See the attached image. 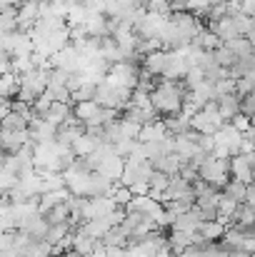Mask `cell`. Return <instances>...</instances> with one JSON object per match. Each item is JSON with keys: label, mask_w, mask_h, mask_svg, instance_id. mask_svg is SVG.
<instances>
[{"label": "cell", "mask_w": 255, "mask_h": 257, "mask_svg": "<svg viewBox=\"0 0 255 257\" xmlns=\"http://www.w3.org/2000/svg\"><path fill=\"white\" fill-rule=\"evenodd\" d=\"M198 175H200L208 185L223 190V187L228 185V180H230V160H223V158H215V155L208 153V158H205L203 165L198 168Z\"/></svg>", "instance_id": "3957f363"}, {"label": "cell", "mask_w": 255, "mask_h": 257, "mask_svg": "<svg viewBox=\"0 0 255 257\" xmlns=\"http://www.w3.org/2000/svg\"><path fill=\"white\" fill-rule=\"evenodd\" d=\"M198 232L203 235L205 242H218V240L225 235V225L218 222V220H203L200 227H198Z\"/></svg>", "instance_id": "44dd1931"}, {"label": "cell", "mask_w": 255, "mask_h": 257, "mask_svg": "<svg viewBox=\"0 0 255 257\" xmlns=\"http://www.w3.org/2000/svg\"><path fill=\"white\" fill-rule=\"evenodd\" d=\"M18 73H5V75H0V100H10V97H15L18 95Z\"/></svg>", "instance_id": "484cf974"}, {"label": "cell", "mask_w": 255, "mask_h": 257, "mask_svg": "<svg viewBox=\"0 0 255 257\" xmlns=\"http://www.w3.org/2000/svg\"><path fill=\"white\" fill-rule=\"evenodd\" d=\"M100 143H103L100 138H95L93 133H88V130H85L83 135H80L70 148H73V155H75V158H88V155H93V153L98 150V145H100Z\"/></svg>", "instance_id": "2e32d148"}, {"label": "cell", "mask_w": 255, "mask_h": 257, "mask_svg": "<svg viewBox=\"0 0 255 257\" xmlns=\"http://www.w3.org/2000/svg\"><path fill=\"white\" fill-rule=\"evenodd\" d=\"M168 58H170V50H165V48L153 50V53H145L143 55V70L150 73L153 78H163V73L168 68Z\"/></svg>", "instance_id": "8fae6325"}, {"label": "cell", "mask_w": 255, "mask_h": 257, "mask_svg": "<svg viewBox=\"0 0 255 257\" xmlns=\"http://www.w3.org/2000/svg\"><path fill=\"white\" fill-rule=\"evenodd\" d=\"M245 202L255 207V180L253 182H248V197H245Z\"/></svg>", "instance_id": "74e56055"}, {"label": "cell", "mask_w": 255, "mask_h": 257, "mask_svg": "<svg viewBox=\"0 0 255 257\" xmlns=\"http://www.w3.org/2000/svg\"><path fill=\"white\" fill-rule=\"evenodd\" d=\"M238 58H250V55H255V43L253 40H248L245 35H240V38H233V40H228L225 43Z\"/></svg>", "instance_id": "d4e9b609"}, {"label": "cell", "mask_w": 255, "mask_h": 257, "mask_svg": "<svg viewBox=\"0 0 255 257\" xmlns=\"http://www.w3.org/2000/svg\"><path fill=\"white\" fill-rule=\"evenodd\" d=\"M70 232V222H58V225H50L48 227V232H45V242H50V245H58L65 235Z\"/></svg>", "instance_id": "4dcf8cb0"}, {"label": "cell", "mask_w": 255, "mask_h": 257, "mask_svg": "<svg viewBox=\"0 0 255 257\" xmlns=\"http://www.w3.org/2000/svg\"><path fill=\"white\" fill-rule=\"evenodd\" d=\"M93 97H95V85H90V83H83L80 87H75V90H73V100H75V102L93 100Z\"/></svg>", "instance_id": "836d02e7"}, {"label": "cell", "mask_w": 255, "mask_h": 257, "mask_svg": "<svg viewBox=\"0 0 255 257\" xmlns=\"http://www.w3.org/2000/svg\"><path fill=\"white\" fill-rule=\"evenodd\" d=\"M248 160H250V168H253V177H255V150L248 155Z\"/></svg>", "instance_id": "ab89813d"}, {"label": "cell", "mask_w": 255, "mask_h": 257, "mask_svg": "<svg viewBox=\"0 0 255 257\" xmlns=\"http://www.w3.org/2000/svg\"><path fill=\"white\" fill-rule=\"evenodd\" d=\"M135 195H133V190L130 187H125V185H115V190H113V200H115V205L118 207H128V202L133 200Z\"/></svg>", "instance_id": "d6a6232c"}, {"label": "cell", "mask_w": 255, "mask_h": 257, "mask_svg": "<svg viewBox=\"0 0 255 257\" xmlns=\"http://www.w3.org/2000/svg\"><path fill=\"white\" fill-rule=\"evenodd\" d=\"M165 138H168V127H165L163 120H153V122L143 125L140 133H138V140L140 143H160Z\"/></svg>", "instance_id": "5bb4252c"}, {"label": "cell", "mask_w": 255, "mask_h": 257, "mask_svg": "<svg viewBox=\"0 0 255 257\" xmlns=\"http://www.w3.org/2000/svg\"><path fill=\"white\" fill-rule=\"evenodd\" d=\"M228 122H230V125H233L235 130L245 133V130L250 127V115H245V112H238V115H235V117H230Z\"/></svg>", "instance_id": "8d00e7d4"}, {"label": "cell", "mask_w": 255, "mask_h": 257, "mask_svg": "<svg viewBox=\"0 0 255 257\" xmlns=\"http://www.w3.org/2000/svg\"><path fill=\"white\" fill-rule=\"evenodd\" d=\"M28 133H30V140H33V143H48V140H55L58 125L50 122V120L43 117V115H33L30 122H28Z\"/></svg>", "instance_id": "52a82bcc"}, {"label": "cell", "mask_w": 255, "mask_h": 257, "mask_svg": "<svg viewBox=\"0 0 255 257\" xmlns=\"http://www.w3.org/2000/svg\"><path fill=\"white\" fill-rule=\"evenodd\" d=\"M70 115H73V107H70V102H58V100H53V105L48 107V112H45L43 117H48L50 122L60 125V122H65Z\"/></svg>", "instance_id": "7402d4cb"}, {"label": "cell", "mask_w": 255, "mask_h": 257, "mask_svg": "<svg viewBox=\"0 0 255 257\" xmlns=\"http://www.w3.org/2000/svg\"><path fill=\"white\" fill-rule=\"evenodd\" d=\"M50 65H53V68H60V70H68V73H78V70H83L85 58L80 55V50H78L75 43H68V45H63V48L50 58Z\"/></svg>", "instance_id": "8992f818"}, {"label": "cell", "mask_w": 255, "mask_h": 257, "mask_svg": "<svg viewBox=\"0 0 255 257\" xmlns=\"http://www.w3.org/2000/svg\"><path fill=\"white\" fill-rule=\"evenodd\" d=\"M123 168H125V158H123V155H118L115 150H110V153H105V155L100 158V163L95 165V172L105 175V177H108V180H113V182H120Z\"/></svg>", "instance_id": "ba28073f"}, {"label": "cell", "mask_w": 255, "mask_h": 257, "mask_svg": "<svg viewBox=\"0 0 255 257\" xmlns=\"http://www.w3.org/2000/svg\"><path fill=\"white\" fill-rule=\"evenodd\" d=\"M213 58H215V63L220 65V68H233L235 65V60H238V55L223 43L218 50H213Z\"/></svg>", "instance_id": "f546056e"}, {"label": "cell", "mask_w": 255, "mask_h": 257, "mask_svg": "<svg viewBox=\"0 0 255 257\" xmlns=\"http://www.w3.org/2000/svg\"><path fill=\"white\" fill-rule=\"evenodd\" d=\"M170 185V175H165V172L155 170L153 172V177H150V190H168Z\"/></svg>", "instance_id": "d590c367"}, {"label": "cell", "mask_w": 255, "mask_h": 257, "mask_svg": "<svg viewBox=\"0 0 255 257\" xmlns=\"http://www.w3.org/2000/svg\"><path fill=\"white\" fill-rule=\"evenodd\" d=\"M185 92H188V87H185L183 80H165V78H163L158 85L150 90V100H153L155 112H160L163 117L178 115V112L183 110Z\"/></svg>", "instance_id": "6da1fadb"}, {"label": "cell", "mask_w": 255, "mask_h": 257, "mask_svg": "<svg viewBox=\"0 0 255 257\" xmlns=\"http://www.w3.org/2000/svg\"><path fill=\"white\" fill-rule=\"evenodd\" d=\"M20 3H23V0H0V10H3V8H18Z\"/></svg>", "instance_id": "f35d334b"}, {"label": "cell", "mask_w": 255, "mask_h": 257, "mask_svg": "<svg viewBox=\"0 0 255 257\" xmlns=\"http://www.w3.org/2000/svg\"><path fill=\"white\" fill-rule=\"evenodd\" d=\"M68 202H70V200H68ZM68 202H60V205H55V207H50V210L45 212V217H48L50 225L70 222V205H68Z\"/></svg>", "instance_id": "f1b7e54d"}, {"label": "cell", "mask_w": 255, "mask_h": 257, "mask_svg": "<svg viewBox=\"0 0 255 257\" xmlns=\"http://www.w3.org/2000/svg\"><path fill=\"white\" fill-rule=\"evenodd\" d=\"M240 112H245V115H250V117L255 115V90L240 95Z\"/></svg>", "instance_id": "e575fe53"}, {"label": "cell", "mask_w": 255, "mask_h": 257, "mask_svg": "<svg viewBox=\"0 0 255 257\" xmlns=\"http://www.w3.org/2000/svg\"><path fill=\"white\" fill-rule=\"evenodd\" d=\"M48 73H50V70H43V68L20 73V75H18V83H20V85H18V95H15V97L33 105V100H35L38 95H43L45 87H48Z\"/></svg>", "instance_id": "7a4b0ae2"}, {"label": "cell", "mask_w": 255, "mask_h": 257, "mask_svg": "<svg viewBox=\"0 0 255 257\" xmlns=\"http://www.w3.org/2000/svg\"><path fill=\"white\" fill-rule=\"evenodd\" d=\"M33 143L30 140V133L28 127H20V130H0V150L3 153H18L23 145Z\"/></svg>", "instance_id": "30bf717a"}, {"label": "cell", "mask_w": 255, "mask_h": 257, "mask_svg": "<svg viewBox=\"0 0 255 257\" xmlns=\"http://www.w3.org/2000/svg\"><path fill=\"white\" fill-rule=\"evenodd\" d=\"M215 102H218V110H220V115H223L225 122L240 112V95H235V92L220 95V97H215Z\"/></svg>", "instance_id": "ac0fdd59"}, {"label": "cell", "mask_w": 255, "mask_h": 257, "mask_svg": "<svg viewBox=\"0 0 255 257\" xmlns=\"http://www.w3.org/2000/svg\"><path fill=\"white\" fill-rule=\"evenodd\" d=\"M230 180H240V182H253V168H250V160L248 155H233L230 158Z\"/></svg>", "instance_id": "7c38bea8"}, {"label": "cell", "mask_w": 255, "mask_h": 257, "mask_svg": "<svg viewBox=\"0 0 255 257\" xmlns=\"http://www.w3.org/2000/svg\"><path fill=\"white\" fill-rule=\"evenodd\" d=\"M138 78H140V70H138L135 60H120V63H113L108 68L105 83H110V85H115V87L135 90L138 87Z\"/></svg>", "instance_id": "277c9868"}, {"label": "cell", "mask_w": 255, "mask_h": 257, "mask_svg": "<svg viewBox=\"0 0 255 257\" xmlns=\"http://www.w3.org/2000/svg\"><path fill=\"white\" fill-rule=\"evenodd\" d=\"M213 138H215V145L225 148L230 155H238V150H240V140H243V133L235 130L230 122H223V125L215 130Z\"/></svg>", "instance_id": "9c48e42d"}, {"label": "cell", "mask_w": 255, "mask_h": 257, "mask_svg": "<svg viewBox=\"0 0 255 257\" xmlns=\"http://www.w3.org/2000/svg\"><path fill=\"white\" fill-rule=\"evenodd\" d=\"M130 92L128 87H115L110 83H98L95 85V100L100 107H113V110H125L128 102H130Z\"/></svg>", "instance_id": "5b68a950"}, {"label": "cell", "mask_w": 255, "mask_h": 257, "mask_svg": "<svg viewBox=\"0 0 255 257\" xmlns=\"http://www.w3.org/2000/svg\"><path fill=\"white\" fill-rule=\"evenodd\" d=\"M73 197V192L68 190V185L65 187H60V190H50V192H43L40 197H38V205H40V212L45 215L50 207H55V205H60V202H68Z\"/></svg>", "instance_id": "9a60e30c"}, {"label": "cell", "mask_w": 255, "mask_h": 257, "mask_svg": "<svg viewBox=\"0 0 255 257\" xmlns=\"http://www.w3.org/2000/svg\"><path fill=\"white\" fill-rule=\"evenodd\" d=\"M193 45H198L200 50H208V53H213V50H218L220 45H223V40L210 30V28H200L198 30V35L193 38Z\"/></svg>", "instance_id": "d6986e66"}, {"label": "cell", "mask_w": 255, "mask_h": 257, "mask_svg": "<svg viewBox=\"0 0 255 257\" xmlns=\"http://www.w3.org/2000/svg\"><path fill=\"white\" fill-rule=\"evenodd\" d=\"M153 168L160 172H165V175H178L180 172V168H183V163H180V158L175 155V153H168V155H163V158H158L155 163H153Z\"/></svg>", "instance_id": "cb8c5ba5"}, {"label": "cell", "mask_w": 255, "mask_h": 257, "mask_svg": "<svg viewBox=\"0 0 255 257\" xmlns=\"http://www.w3.org/2000/svg\"><path fill=\"white\" fill-rule=\"evenodd\" d=\"M223 192L228 195V197H233L235 202H245V197H248V185L245 182H240V180H228V185L223 187Z\"/></svg>", "instance_id": "83f0119b"}, {"label": "cell", "mask_w": 255, "mask_h": 257, "mask_svg": "<svg viewBox=\"0 0 255 257\" xmlns=\"http://www.w3.org/2000/svg\"><path fill=\"white\" fill-rule=\"evenodd\" d=\"M98 110H100V105H98V100L93 97V100H83V102H75L73 105V115L80 120V122H90L95 115H98Z\"/></svg>", "instance_id": "603a6c76"}, {"label": "cell", "mask_w": 255, "mask_h": 257, "mask_svg": "<svg viewBox=\"0 0 255 257\" xmlns=\"http://www.w3.org/2000/svg\"><path fill=\"white\" fill-rule=\"evenodd\" d=\"M223 43H228V40H233V38H240V33H238V25H235V18L233 15H223L220 20H215V23H210L208 25Z\"/></svg>", "instance_id": "4fadbf2b"}, {"label": "cell", "mask_w": 255, "mask_h": 257, "mask_svg": "<svg viewBox=\"0 0 255 257\" xmlns=\"http://www.w3.org/2000/svg\"><path fill=\"white\" fill-rule=\"evenodd\" d=\"M18 30V8H3L0 10V35Z\"/></svg>", "instance_id": "4316f807"}, {"label": "cell", "mask_w": 255, "mask_h": 257, "mask_svg": "<svg viewBox=\"0 0 255 257\" xmlns=\"http://www.w3.org/2000/svg\"><path fill=\"white\" fill-rule=\"evenodd\" d=\"M250 257H255V252H250Z\"/></svg>", "instance_id": "60d3db41"}, {"label": "cell", "mask_w": 255, "mask_h": 257, "mask_svg": "<svg viewBox=\"0 0 255 257\" xmlns=\"http://www.w3.org/2000/svg\"><path fill=\"white\" fill-rule=\"evenodd\" d=\"M20 127H28V120H25L23 115L13 112V110L0 120V130H20Z\"/></svg>", "instance_id": "1f68e13d"}, {"label": "cell", "mask_w": 255, "mask_h": 257, "mask_svg": "<svg viewBox=\"0 0 255 257\" xmlns=\"http://www.w3.org/2000/svg\"><path fill=\"white\" fill-rule=\"evenodd\" d=\"M100 245H103L100 240L90 237L88 232H83V230L78 227V230L73 232V247H70V250H75V252H78L80 257H85V255H90L95 247H100Z\"/></svg>", "instance_id": "e0dca14e"}, {"label": "cell", "mask_w": 255, "mask_h": 257, "mask_svg": "<svg viewBox=\"0 0 255 257\" xmlns=\"http://www.w3.org/2000/svg\"><path fill=\"white\" fill-rule=\"evenodd\" d=\"M233 225H235L238 230H253L255 227V207L253 205H248V202L238 205L235 217H233Z\"/></svg>", "instance_id": "ffe728a7"}]
</instances>
